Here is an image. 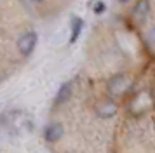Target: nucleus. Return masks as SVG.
<instances>
[{
  "mask_svg": "<svg viewBox=\"0 0 155 153\" xmlns=\"http://www.w3.org/2000/svg\"><path fill=\"white\" fill-rule=\"evenodd\" d=\"M120 4H127V2H129V0H119Z\"/></svg>",
  "mask_w": 155,
  "mask_h": 153,
  "instance_id": "obj_10",
  "label": "nucleus"
},
{
  "mask_svg": "<svg viewBox=\"0 0 155 153\" xmlns=\"http://www.w3.org/2000/svg\"><path fill=\"white\" fill-rule=\"evenodd\" d=\"M153 129H155V117H153Z\"/></svg>",
  "mask_w": 155,
  "mask_h": 153,
  "instance_id": "obj_11",
  "label": "nucleus"
},
{
  "mask_svg": "<svg viewBox=\"0 0 155 153\" xmlns=\"http://www.w3.org/2000/svg\"><path fill=\"white\" fill-rule=\"evenodd\" d=\"M133 87V78L126 73H119V75L112 76L108 80V85H106V92L110 99H120L124 97L129 92V89Z\"/></svg>",
  "mask_w": 155,
  "mask_h": 153,
  "instance_id": "obj_1",
  "label": "nucleus"
},
{
  "mask_svg": "<svg viewBox=\"0 0 155 153\" xmlns=\"http://www.w3.org/2000/svg\"><path fill=\"white\" fill-rule=\"evenodd\" d=\"M103 11H105V4H101V2H99V4H96V7H94V12L99 14V12H103Z\"/></svg>",
  "mask_w": 155,
  "mask_h": 153,
  "instance_id": "obj_9",
  "label": "nucleus"
},
{
  "mask_svg": "<svg viewBox=\"0 0 155 153\" xmlns=\"http://www.w3.org/2000/svg\"><path fill=\"white\" fill-rule=\"evenodd\" d=\"M148 14H150V0H138L133 7L131 16H133V19L136 23H145Z\"/></svg>",
  "mask_w": 155,
  "mask_h": 153,
  "instance_id": "obj_4",
  "label": "nucleus"
},
{
  "mask_svg": "<svg viewBox=\"0 0 155 153\" xmlns=\"http://www.w3.org/2000/svg\"><path fill=\"white\" fill-rule=\"evenodd\" d=\"M117 113V106H115V103H112V101H106V103H101L98 106V115L103 118H110L113 117Z\"/></svg>",
  "mask_w": 155,
  "mask_h": 153,
  "instance_id": "obj_7",
  "label": "nucleus"
},
{
  "mask_svg": "<svg viewBox=\"0 0 155 153\" xmlns=\"http://www.w3.org/2000/svg\"><path fill=\"white\" fill-rule=\"evenodd\" d=\"M63 134H64L63 125L58 124V122H52V124H49L44 129V139L47 143H58L59 139L63 138Z\"/></svg>",
  "mask_w": 155,
  "mask_h": 153,
  "instance_id": "obj_5",
  "label": "nucleus"
},
{
  "mask_svg": "<svg viewBox=\"0 0 155 153\" xmlns=\"http://www.w3.org/2000/svg\"><path fill=\"white\" fill-rule=\"evenodd\" d=\"M82 28H84V21L80 19V18H71V33H70V44H75L77 38L80 37V31H82Z\"/></svg>",
  "mask_w": 155,
  "mask_h": 153,
  "instance_id": "obj_8",
  "label": "nucleus"
},
{
  "mask_svg": "<svg viewBox=\"0 0 155 153\" xmlns=\"http://www.w3.org/2000/svg\"><path fill=\"white\" fill-rule=\"evenodd\" d=\"M33 2H42V0H33Z\"/></svg>",
  "mask_w": 155,
  "mask_h": 153,
  "instance_id": "obj_12",
  "label": "nucleus"
},
{
  "mask_svg": "<svg viewBox=\"0 0 155 153\" xmlns=\"http://www.w3.org/2000/svg\"><path fill=\"white\" fill-rule=\"evenodd\" d=\"M153 106H155V101H153V97H152V94L148 90H143V92L136 94L131 99V103H129V113L134 115V117H140V115H145L147 111H150Z\"/></svg>",
  "mask_w": 155,
  "mask_h": 153,
  "instance_id": "obj_2",
  "label": "nucleus"
},
{
  "mask_svg": "<svg viewBox=\"0 0 155 153\" xmlns=\"http://www.w3.org/2000/svg\"><path fill=\"white\" fill-rule=\"evenodd\" d=\"M37 42H38V37H37V33L33 30L25 31V33L18 38V50L21 52V56L28 57V56L33 52V49L37 47Z\"/></svg>",
  "mask_w": 155,
  "mask_h": 153,
  "instance_id": "obj_3",
  "label": "nucleus"
},
{
  "mask_svg": "<svg viewBox=\"0 0 155 153\" xmlns=\"http://www.w3.org/2000/svg\"><path fill=\"white\" fill-rule=\"evenodd\" d=\"M71 94H73V83L71 82H64L61 83V87L58 89L56 92V97H54V104H64V103H68L70 101V97Z\"/></svg>",
  "mask_w": 155,
  "mask_h": 153,
  "instance_id": "obj_6",
  "label": "nucleus"
}]
</instances>
